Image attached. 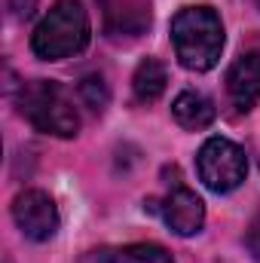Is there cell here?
Masks as SVG:
<instances>
[{"label":"cell","mask_w":260,"mask_h":263,"mask_svg":"<svg viewBox=\"0 0 260 263\" xmlns=\"http://www.w3.org/2000/svg\"><path fill=\"white\" fill-rule=\"evenodd\" d=\"M80 263H175L172 254L156 242H135V245H107L86 251Z\"/></svg>","instance_id":"9c48e42d"},{"label":"cell","mask_w":260,"mask_h":263,"mask_svg":"<svg viewBox=\"0 0 260 263\" xmlns=\"http://www.w3.org/2000/svg\"><path fill=\"white\" fill-rule=\"evenodd\" d=\"M172 117L181 129L187 132H202L208 129L217 117V107L214 101L205 95V92H196V89H184L175 101H172Z\"/></svg>","instance_id":"30bf717a"},{"label":"cell","mask_w":260,"mask_h":263,"mask_svg":"<svg viewBox=\"0 0 260 263\" xmlns=\"http://www.w3.org/2000/svg\"><path fill=\"white\" fill-rule=\"evenodd\" d=\"M12 220L31 242H49L59 233V208L46 190H25L12 199Z\"/></svg>","instance_id":"5b68a950"},{"label":"cell","mask_w":260,"mask_h":263,"mask_svg":"<svg viewBox=\"0 0 260 263\" xmlns=\"http://www.w3.org/2000/svg\"><path fill=\"white\" fill-rule=\"evenodd\" d=\"M165 83H169V70L159 59H144L132 73V92L141 104H153L165 92Z\"/></svg>","instance_id":"8fae6325"},{"label":"cell","mask_w":260,"mask_h":263,"mask_svg":"<svg viewBox=\"0 0 260 263\" xmlns=\"http://www.w3.org/2000/svg\"><path fill=\"white\" fill-rule=\"evenodd\" d=\"M172 43L178 62L205 73L220 62L224 52V22L211 6H184L172 18Z\"/></svg>","instance_id":"6da1fadb"},{"label":"cell","mask_w":260,"mask_h":263,"mask_svg":"<svg viewBox=\"0 0 260 263\" xmlns=\"http://www.w3.org/2000/svg\"><path fill=\"white\" fill-rule=\"evenodd\" d=\"M227 92L239 110H251L260 101V52H245L227 70Z\"/></svg>","instance_id":"52a82bcc"},{"label":"cell","mask_w":260,"mask_h":263,"mask_svg":"<svg viewBox=\"0 0 260 263\" xmlns=\"http://www.w3.org/2000/svg\"><path fill=\"white\" fill-rule=\"evenodd\" d=\"M18 114L43 135L73 138L80 132V114L67 92L52 80H31L18 92Z\"/></svg>","instance_id":"3957f363"},{"label":"cell","mask_w":260,"mask_h":263,"mask_svg":"<svg viewBox=\"0 0 260 263\" xmlns=\"http://www.w3.org/2000/svg\"><path fill=\"white\" fill-rule=\"evenodd\" d=\"M77 92H80L83 104L92 107V110H104L107 101H110V89H107V83H104L101 73H89V77H83L80 86H77Z\"/></svg>","instance_id":"7c38bea8"},{"label":"cell","mask_w":260,"mask_h":263,"mask_svg":"<svg viewBox=\"0 0 260 263\" xmlns=\"http://www.w3.org/2000/svg\"><path fill=\"white\" fill-rule=\"evenodd\" d=\"M254 3H257V6H260V0H254Z\"/></svg>","instance_id":"5bb4252c"},{"label":"cell","mask_w":260,"mask_h":263,"mask_svg":"<svg viewBox=\"0 0 260 263\" xmlns=\"http://www.w3.org/2000/svg\"><path fill=\"white\" fill-rule=\"evenodd\" d=\"M196 172L211 193H233L248 178V156L230 138H208L196 153Z\"/></svg>","instance_id":"277c9868"},{"label":"cell","mask_w":260,"mask_h":263,"mask_svg":"<svg viewBox=\"0 0 260 263\" xmlns=\"http://www.w3.org/2000/svg\"><path fill=\"white\" fill-rule=\"evenodd\" d=\"M89 37L92 25L86 6L80 0H55L49 12L37 22L31 34V49L43 62H62L83 52L89 46Z\"/></svg>","instance_id":"7a4b0ae2"},{"label":"cell","mask_w":260,"mask_h":263,"mask_svg":"<svg viewBox=\"0 0 260 263\" xmlns=\"http://www.w3.org/2000/svg\"><path fill=\"white\" fill-rule=\"evenodd\" d=\"M150 25V9L141 0H104V28L114 40L141 37Z\"/></svg>","instance_id":"ba28073f"},{"label":"cell","mask_w":260,"mask_h":263,"mask_svg":"<svg viewBox=\"0 0 260 263\" xmlns=\"http://www.w3.org/2000/svg\"><path fill=\"white\" fill-rule=\"evenodd\" d=\"M9 3H12V12L18 18H28L34 12V6H37V0H9Z\"/></svg>","instance_id":"4fadbf2b"},{"label":"cell","mask_w":260,"mask_h":263,"mask_svg":"<svg viewBox=\"0 0 260 263\" xmlns=\"http://www.w3.org/2000/svg\"><path fill=\"white\" fill-rule=\"evenodd\" d=\"M162 220L175 236H196L205 227V202L187 187H175L162 199Z\"/></svg>","instance_id":"8992f818"}]
</instances>
